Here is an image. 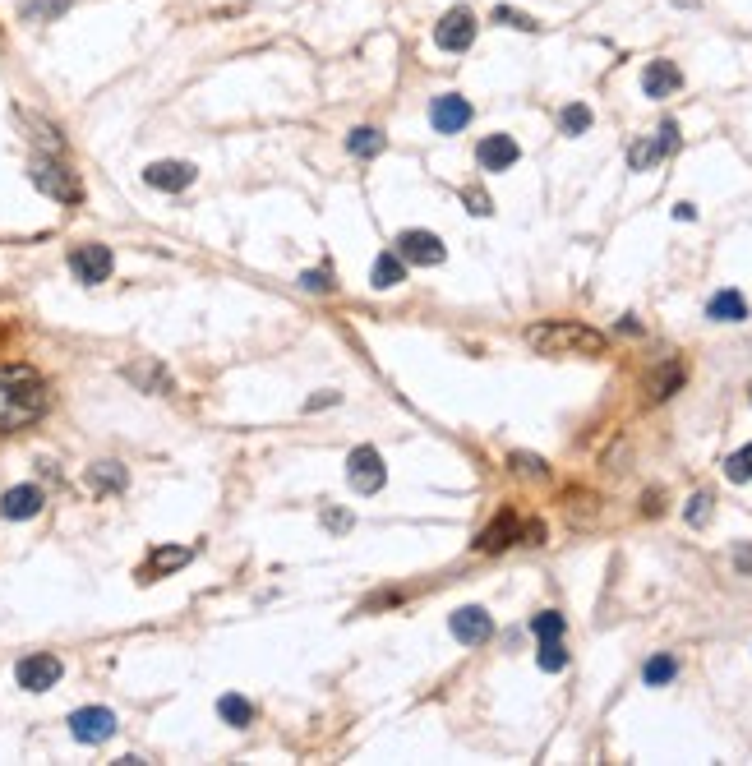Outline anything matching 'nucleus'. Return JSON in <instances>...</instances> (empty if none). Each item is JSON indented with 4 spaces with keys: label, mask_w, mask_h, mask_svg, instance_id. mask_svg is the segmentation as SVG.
I'll return each instance as SVG.
<instances>
[{
    "label": "nucleus",
    "mask_w": 752,
    "mask_h": 766,
    "mask_svg": "<svg viewBox=\"0 0 752 766\" xmlns=\"http://www.w3.org/2000/svg\"><path fill=\"white\" fill-rule=\"evenodd\" d=\"M679 674V665H674V656H656V660H646V670H642V679L651 683V688H665L669 679Z\"/></svg>",
    "instance_id": "nucleus-28"
},
{
    "label": "nucleus",
    "mask_w": 752,
    "mask_h": 766,
    "mask_svg": "<svg viewBox=\"0 0 752 766\" xmlns=\"http://www.w3.org/2000/svg\"><path fill=\"white\" fill-rule=\"evenodd\" d=\"M19 383H33V370H28V365H5V370H0V388H19Z\"/></svg>",
    "instance_id": "nucleus-37"
},
{
    "label": "nucleus",
    "mask_w": 752,
    "mask_h": 766,
    "mask_svg": "<svg viewBox=\"0 0 752 766\" xmlns=\"http://www.w3.org/2000/svg\"><path fill=\"white\" fill-rule=\"evenodd\" d=\"M471 102H466L462 93H443V97H434V107H430V125L439 134H457V130H466L471 125Z\"/></svg>",
    "instance_id": "nucleus-10"
},
{
    "label": "nucleus",
    "mask_w": 752,
    "mask_h": 766,
    "mask_svg": "<svg viewBox=\"0 0 752 766\" xmlns=\"http://www.w3.org/2000/svg\"><path fill=\"white\" fill-rule=\"evenodd\" d=\"M536 660H540V670H550V674H559V670H568V651L559 647V637H550V642H540V651H536Z\"/></svg>",
    "instance_id": "nucleus-29"
},
{
    "label": "nucleus",
    "mask_w": 752,
    "mask_h": 766,
    "mask_svg": "<svg viewBox=\"0 0 752 766\" xmlns=\"http://www.w3.org/2000/svg\"><path fill=\"white\" fill-rule=\"evenodd\" d=\"M300 287H305V291H333L337 282H333V273H328V268H319V273H305V277H300Z\"/></svg>",
    "instance_id": "nucleus-38"
},
{
    "label": "nucleus",
    "mask_w": 752,
    "mask_h": 766,
    "mask_svg": "<svg viewBox=\"0 0 752 766\" xmlns=\"http://www.w3.org/2000/svg\"><path fill=\"white\" fill-rule=\"evenodd\" d=\"M194 162H153V167L144 171V180L153 185V190H162V194H180V190H190L194 185Z\"/></svg>",
    "instance_id": "nucleus-14"
},
{
    "label": "nucleus",
    "mask_w": 752,
    "mask_h": 766,
    "mask_svg": "<svg viewBox=\"0 0 752 766\" xmlns=\"http://www.w3.org/2000/svg\"><path fill=\"white\" fill-rule=\"evenodd\" d=\"M111 268H116V259H111V250H107V245H97V240L74 245V250H70V273H74V282H84V287L107 282Z\"/></svg>",
    "instance_id": "nucleus-4"
},
{
    "label": "nucleus",
    "mask_w": 752,
    "mask_h": 766,
    "mask_svg": "<svg viewBox=\"0 0 752 766\" xmlns=\"http://www.w3.org/2000/svg\"><path fill=\"white\" fill-rule=\"evenodd\" d=\"M194 559L190 545H157L153 554H148V563L139 568V582H157V577L176 573V568H185V563Z\"/></svg>",
    "instance_id": "nucleus-15"
},
{
    "label": "nucleus",
    "mask_w": 752,
    "mask_h": 766,
    "mask_svg": "<svg viewBox=\"0 0 752 766\" xmlns=\"http://www.w3.org/2000/svg\"><path fill=\"white\" fill-rule=\"evenodd\" d=\"M683 88V74H679V65H674V60H651V65H646L642 70V93L646 97H669V93H679Z\"/></svg>",
    "instance_id": "nucleus-16"
},
{
    "label": "nucleus",
    "mask_w": 752,
    "mask_h": 766,
    "mask_svg": "<svg viewBox=\"0 0 752 766\" xmlns=\"http://www.w3.org/2000/svg\"><path fill=\"white\" fill-rule=\"evenodd\" d=\"M660 157H665V144H660V139H637V144L628 148V167H633V171H651Z\"/></svg>",
    "instance_id": "nucleus-23"
},
{
    "label": "nucleus",
    "mask_w": 752,
    "mask_h": 766,
    "mask_svg": "<svg viewBox=\"0 0 752 766\" xmlns=\"http://www.w3.org/2000/svg\"><path fill=\"white\" fill-rule=\"evenodd\" d=\"M125 379L139 383L144 393H171V374L157 365V360H134L130 370H125Z\"/></svg>",
    "instance_id": "nucleus-19"
},
{
    "label": "nucleus",
    "mask_w": 752,
    "mask_h": 766,
    "mask_svg": "<svg viewBox=\"0 0 752 766\" xmlns=\"http://www.w3.org/2000/svg\"><path fill=\"white\" fill-rule=\"evenodd\" d=\"M397 254H402L406 264H420V268H434V264H443V240L434 236V231H420V227H411V231H402L397 236Z\"/></svg>",
    "instance_id": "nucleus-8"
},
{
    "label": "nucleus",
    "mask_w": 752,
    "mask_h": 766,
    "mask_svg": "<svg viewBox=\"0 0 752 766\" xmlns=\"http://www.w3.org/2000/svg\"><path fill=\"white\" fill-rule=\"evenodd\" d=\"M683 383V365H669V370L651 374V383H646V393L656 397V402H665V397H674V388Z\"/></svg>",
    "instance_id": "nucleus-27"
},
{
    "label": "nucleus",
    "mask_w": 752,
    "mask_h": 766,
    "mask_svg": "<svg viewBox=\"0 0 752 766\" xmlns=\"http://www.w3.org/2000/svg\"><path fill=\"white\" fill-rule=\"evenodd\" d=\"M448 628H453V637L457 642H466V647H480V642H490L494 637V619L480 610V605H462Z\"/></svg>",
    "instance_id": "nucleus-12"
},
{
    "label": "nucleus",
    "mask_w": 752,
    "mask_h": 766,
    "mask_svg": "<svg viewBox=\"0 0 752 766\" xmlns=\"http://www.w3.org/2000/svg\"><path fill=\"white\" fill-rule=\"evenodd\" d=\"M526 347L540 356H605L609 337L577 319H545V324L526 328Z\"/></svg>",
    "instance_id": "nucleus-1"
},
{
    "label": "nucleus",
    "mask_w": 752,
    "mask_h": 766,
    "mask_svg": "<svg viewBox=\"0 0 752 766\" xmlns=\"http://www.w3.org/2000/svg\"><path fill=\"white\" fill-rule=\"evenodd\" d=\"M347 480H351V490L356 494H379L383 490V480H388V467H383V457H379V448H356V453L347 457Z\"/></svg>",
    "instance_id": "nucleus-6"
},
{
    "label": "nucleus",
    "mask_w": 752,
    "mask_h": 766,
    "mask_svg": "<svg viewBox=\"0 0 752 766\" xmlns=\"http://www.w3.org/2000/svg\"><path fill=\"white\" fill-rule=\"evenodd\" d=\"M725 476L734 480V485H748V480H752V443L729 457V462H725Z\"/></svg>",
    "instance_id": "nucleus-33"
},
{
    "label": "nucleus",
    "mask_w": 752,
    "mask_h": 766,
    "mask_svg": "<svg viewBox=\"0 0 752 766\" xmlns=\"http://www.w3.org/2000/svg\"><path fill=\"white\" fill-rule=\"evenodd\" d=\"M531 633H536L540 642H550V637H563V614H559V610H540L536 619H531Z\"/></svg>",
    "instance_id": "nucleus-32"
},
{
    "label": "nucleus",
    "mask_w": 752,
    "mask_h": 766,
    "mask_svg": "<svg viewBox=\"0 0 752 766\" xmlns=\"http://www.w3.org/2000/svg\"><path fill=\"white\" fill-rule=\"evenodd\" d=\"M517 157H522V148H517L513 134H485L476 148L480 171H508V167H517Z\"/></svg>",
    "instance_id": "nucleus-11"
},
{
    "label": "nucleus",
    "mask_w": 752,
    "mask_h": 766,
    "mask_svg": "<svg viewBox=\"0 0 752 766\" xmlns=\"http://www.w3.org/2000/svg\"><path fill=\"white\" fill-rule=\"evenodd\" d=\"M70 5H74V0H24V5H19V14H24L28 24H51V19H60Z\"/></svg>",
    "instance_id": "nucleus-22"
},
{
    "label": "nucleus",
    "mask_w": 752,
    "mask_h": 766,
    "mask_svg": "<svg viewBox=\"0 0 752 766\" xmlns=\"http://www.w3.org/2000/svg\"><path fill=\"white\" fill-rule=\"evenodd\" d=\"M656 139L665 144V153H674V148H679V120H665V125L656 130Z\"/></svg>",
    "instance_id": "nucleus-40"
},
{
    "label": "nucleus",
    "mask_w": 752,
    "mask_h": 766,
    "mask_svg": "<svg viewBox=\"0 0 752 766\" xmlns=\"http://www.w3.org/2000/svg\"><path fill=\"white\" fill-rule=\"evenodd\" d=\"M559 130L573 134V139H577V134H586V130H591V107H582V102H568V107L559 111Z\"/></svg>",
    "instance_id": "nucleus-26"
},
{
    "label": "nucleus",
    "mask_w": 752,
    "mask_h": 766,
    "mask_svg": "<svg viewBox=\"0 0 752 766\" xmlns=\"http://www.w3.org/2000/svg\"><path fill=\"white\" fill-rule=\"evenodd\" d=\"M434 42H439L443 51H466L471 42H476V14L462 10V5L448 10L439 24H434Z\"/></svg>",
    "instance_id": "nucleus-7"
},
{
    "label": "nucleus",
    "mask_w": 752,
    "mask_h": 766,
    "mask_svg": "<svg viewBox=\"0 0 752 766\" xmlns=\"http://www.w3.org/2000/svg\"><path fill=\"white\" fill-rule=\"evenodd\" d=\"M462 204L471 208V213H476V217H490V213H494L490 194H485V190H476V185H471V190H462Z\"/></svg>",
    "instance_id": "nucleus-36"
},
{
    "label": "nucleus",
    "mask_w": 752,
    "mask_h": 766,
    "mask_svg": "<svg viewBox=\"0 0 752 766\" xmlns=\"http://www.w3.org/2000/svg\"><path fill=\"white\" fill-rule=\"evenodd\" d=\"M513 467L522 471V476H540L545 480V462L540 457H526V453H513Z\"/></svg>",
    "instance_id": "nucleus-39"
},
{
    "label": "nucleus",
    "mask_w": 752,
    "mask_h": 766,
    "mask_svg": "<svg viewBox=\"0 0 752 766\" xmlns=\"http://www.w3.org/2000/svg\"><path fill=\"white\" fill-rule=\"evenodd\" d=\"M217 716L227 720V725H236V730H245V725H250V720H254V707H250V702H245V697L227 693V697H222V702H217Z\"/></svg>",
    "instance_id": "nucleus-25"
},
{
    "label": "nucleus",
    "mask_w": 752,
    "mask_h": 766,
    "mask_svg": "<svg viewBox=\"0 0 752 766\" xmlns=\"http://www.w3.org/2000/svg\"><path fill=\"white\" fill-rule=\"evenodd\" d=\"M711 494H693V499H688V508H683V517H688V522H693V527H706V522H711Z\"/></svg>",
    "instance_id": "nucleus-34"
},
{
    "label": "nucleus",
    "mask_w": 752,
    "mask_h": 766,
    "mask_svg": "<svg viewBox=\"0 0 752 766\" xmlns=\"http://www.w3.org/2000/svg\"><path fill=\"white\" fill-rule=\"evenodd\" d=\"M28 180H33V185L47 194V199H60V204H79V199H84V185H79V176H74L70 167H60L56 157H42V153H37L33 162H28Z\"/></svg>",
    "instance_id": "nucleus-2"
},
{
    "label": "nucleus",
    "mask_w": 752,
    "mask_h": 766,
    "mask_svg": "<svg viewBox=\"0 0 752 766\" xmlns=\"http://www.w3.org/2000/svg\"><path fill=\"white\" fill-rule=\"evenodd\" d=\"M494 24H503V28H522V33H536V19L531 14H522V10H513V5H494Z\"/></svg>",
    "instance_id": "nucleus-31"
},
{
    "label": "nucleus",
    "mask_w": 752,
    "mask_h": 766,
    "mask_svg": "<svg viewBox=\"0 0 752 766\" xmlns=\"http://www.w3.org/2000/svg\"><path fill=\"white\" fill-rule=\"evenodd\" d=\"M70 734L79 743H107L116 734V716L107 707H79L70 716Z\"/></svg>",
    "instance_id": "nucleus-9"
},
{
    "label": "nucleus",
    "mask_w": 752,
    "mask_h": 766,
    "mask_svg": "<svg viewBox=\"0 0 752 766\" xmlns=\"http://www.w3.org/2000/svg\"><path fill=\"white\" fill-rule=\"evenodd\" d=\"M19 120H24L28 130H33V139H37V144H47L51 153H60V148H65V139H60V134L51 130L47 120H37V116H28V111H19Z\"/></svg>",
    "instance_id": "nucleus-30"
},
{
    "label": "nucleus",
    "mask_w": 752,
    "mask_h": 766,
    "mask_svg": "<svg viewBox=\"0 0 752 766\" xmlns=\"http://www.w3.org/2000/svg\"><path fill=\"white\" fill-rule=\"evenodd\" d=\"M674 217H679V222H693L697 208H693V204H679V208H674Z\"/></svg>",
    "instance_id": "nucleus-43"
},
{
    "label": "nucleus",
    "mask_w": 752,
    "mask_h": 766,
    "mask_svg": "<svg viewBox=\"0 0 752 766\" xmlns=\"http://www.w3.org/2000/svg\"><path fill=\"white\" fill-rule=\"evenodd\" d=\"M37 513H42V490L37 485H14L0 499V517H10V522H28Z\"/></svg>",
    "instance_id": "nucleus-17"
},
{
    "label": "nucleus",
    "mask_w": 752,
    "mask_h": 766,
    "mask_svg": "<svg viewBox=\"0 0 752 766\" xmlns=\"http://www.w3.org/2000/svg\"><path fill=\"white\" fill-rule=\"evenodd\" d=\"M383 144H388V139H383L374 125H360V130H351V139H347V148H351L356 157H379Z\"/></svg>",
    "instance_id": "nucleus-24"
},
{
    "label": "nucleus",
    "mask_w": 752,
    "mask_h": 766,
    "mask_svg": "<svg viewBox=\"0 0 752 766\" xmlns=\"http://www.w3.org/2000/svg\"><path fill=\"white\" fill-rule=\"evenodd\" d=\"M333 402H337V393H328V397H310L305 407H310V411H319V407H333Z\"/></svg>",
    "instance_id": "nucleus-42"
},
{
    "label": "nucleus",
    "mask_w": 752,
    "mask_h": 766,
    "mask_svg": "<svg viewBox=\"0 0 752 766\" xmlns=\"http://www.w3.org/2000/svg\"><path fill=\"white\" fill-rule=\"evenodd\" d=\"M47 411V388L42 383H19V388H10V407H5V416H0V430L10 434L19 430V425H28V420H37Z\"/></svg>",
    "instance_id": "nucleus-3"
},
{
    "label": "nucleus",
    "mask_w": 752,
    "mask_h": 766,
    "mask_svg": "<svg viewBox=\"0 0 752 766\" xmlns=\"http://www.w3.org/2000/svg\"><path fill=\"white\" fill-rule=\"evenodd\" d=\"M406 282V259L397 250H383L379 259H374V268H370V287L374 291H393V287H402Z\"/></svg>",
    "instance_id": "nucleus-18"
},
{
    "label": "nucleus",
    "mask_w": 752,
    "mask_h": 766,
    "mask_svg": "<svg viewBox=\"0 0 752 766\" xmlns=\"http://www.w3.org/2000/svg\"><path fill=\"white\" fill-rule=\"evenodd\" d=\"M517 540H522V517H517V513H499L490 527L476 536V550L480 554H499V550H508V545H517Z\"/></svg>",
    "instance_id": "nucleus-13"
},
{
    "label": "nucleus",
    "mask_w": 752,
    "mask_h": 766,
    "mask_svg": "<svg viewBox=\"0 0 752 766\" xmlns=\"http://www.w3.org/2000/svg\"><path fill=\"white\" fill-rule=\"evenodd\" d=\"M125 467L120 462H97V467H88V485H93L97 494H116V490H125Z\"/></svg>",
    "instance_id": "nucleus-21"
},
{
    "label": "nucleus",
    "mask_w": 752,
    "mask_h": 766,
    "mask_svg": "<svg viewBox=\"0 0 752 766\" xmlns=\"http://www.w3.org/2000/svg\"><path fill=\"white\" fill-rule=\"evenodd\" d=\"M323 527L342 536V531H351V527H356V517H351L347 508H333V503H328V508H323Z\"/></svg>",
    "instance_id": "nucleus-35"
},
{
    "label": "nucleus",
    "mask_w": 752,
    "mask_h": 766,
    "mask_svg": "<svg viewBox=\"0 0 752 766\" xmlns=\"http://www.w3.org/2000/svg\"><path fill=\"white\" fill-rule=\"evenodd\" d=\"M545 540V527L540 522H522V545H540Z\"/></svg>",
    "instance_id": "nucleus-41"
},
{
    "label": "nucleus",
    "mask_w": 752,
    "mask_h": 766,
    "mask_svg": "<svg viewBox=\"0 0 752 766\" xmlns=\"http://www.w3.org/2000/svg\"><path fill=\"white\" fill-rule=\"evenodd\" d=\"M60 674H65V665H60L51 651H33V656H24L14 665V679H19L24 693H47V688L60 683Z\"/></svg>",
    "instance_id": "nucleus-5"
},
{
    "label": "nucleus",
    "mask_w": 752,
    "mask_h": 766,
    "mask_svg": "<svg viewBox=\"0 0 752 766\" xmlns=\"http://www.w3.org/2000/svg\"><path fill=\"white\" fill-rule=\"evenodd\" d=\"M706 314H711L716 324H743V319H748V300H743L739 291H716L711 305H706Z\"/></svg>",
    "instance_id": "nucleus-20"
}]
</instances>
